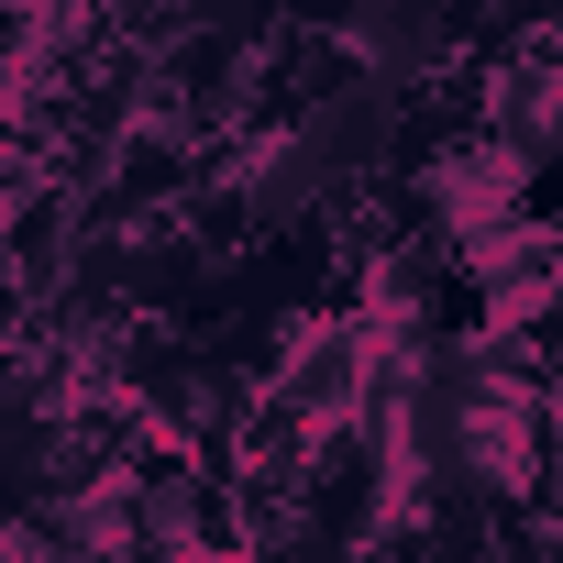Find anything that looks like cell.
Listing matches in <instances>:
<instances>
[{
    "label": "cell",
    "mask_w": 563,
    "mask_h": 563,
    "mask_svg": "<svg viewBox=\"0 0 563 563\" xmlns=\"http://www.w3.org/2000/svg\"><path fill=\"white\" fill-rule=\"evenodd\" d=\"M67 254H78V199L34 177L12 210H0V276H12V299H56L67 288Z\"/></svg>",
    "instance_id": "1"
}]
</instances>
